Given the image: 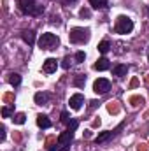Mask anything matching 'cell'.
<instances>
[{"instance_id":"18","label":"cell","mask_w":149,"mask_h":151,"mask_svg":"<svg viewBox=\"0 0 149 151\" xmlns=\"http://www.w3.org/2000/svg\"><path fill=\"white\" fill-rule=\"evenodd\" d=\"M12 114H14L12 106H5V107H2V116H4V118H9V116H12Z\"/></svg>"},{"instance_id":"6","label":"cell","mask_w":149,"mask_h":151,"mask_svg":"<svg viewBox=\"0 0 149 151\" xmlns=\"http://www.w3.org/2000/svg\"><path fill=\"white\" fill-rule=\"evenodd\" d=\"M121 128H123V125H119V127H118L116 130H105V132L98 134V137L95 139V142H97V144H104V142H105V141H109V139H111V137H112L114 134H118V132H119Z\"/></svg>"},{"instance_id":"11","label":"cell","mask_w":149,"mask_h":151,"mask_svg":"<svg viewBox=\"0 0 149 151\" xmlns=\"http://www.w3.org/2000/svg\"><path fill=\"white\" fill-rule=\"evenodd\" d=\"M126 72H128L126 65H116L112 69V76H116V77H123V76H126Z\"/></svg>"},{"instance_id":"15","label":"cell","mask_w":149,"mask_h":151,"mask_svg":"<svg viewBox=\"0 0 149 151\" xmlns=\"http://www.w3.org/2000/svg\"><path fill=\"white\" fill-rule=\"evenodd\" d=\"M93 9H105L107 7V0H90Z\"/></svg>"},{"instance_id":"21","label":"cell","mask_w":149,"mask_h":151,"mask_svg":"<svg viewBox=\"0 0 149 151\" xmlns=\"http://www.w3.org/2000/svg\"><path fill=\"white\" fill-rule=\"evenodd\" d=\"M84 81H86V76H83V74H79V76L76 77V81H74V84H76V86H83V84H84Z\"/></svg>"},{"instance_id":"2","label":"cell","mask_w":149,"mask_h":151,"mask_svg":"<svg viewBox=\"0 0 149 151\" xmlns=\"http://www.w3.org/2000/svg\"><path fill=\"white\" fill-rule=\"evenodd\" d=\"M60 44V39L54 33H42V37L39 39V47L40 49H56Z\"/></svg>"},{"instance_id":"22","label":"cell","mask_w":149,"mask_h":151,"mask_svg":"<svg viewBox=\"0 0 149 151\" xmlns=\"http://www.w3.org/2000/svg\"><path fill=\"white\" fill-rule=\"evenodd\" d=\"M107 111H109V113H118L119 107L116 106V102H109V104H107Z\"/></svg>"},{"instance_id":"10","label":"cell","mask_w":149,"mask_h":151,"mask_svg":"<svg viewBox=\"0 0 149 151\" xmlns=\"http://www.w3.org/2000/svg\"><path fill=\"white\" fill-rule=\"evenodd\" d=\"M21 37H23V40H25L28 46H32V44L35 42V33H33V30H23V32H21Z\"/></svg>"},{"instance_id":"13","label":"cell","mask_w":149,"mask_h":151,"mask_svg":"<svg viewBox=\"0 0 149 151\" xmlns=\"http://www.w3.org/2000/svg\"><path fill=\"white\" fill-rule=\"evenodd\" d=\"M109 65H111V63H109V60H107V58H100V60L95 63V69H97V70H107V69H109Z\"/></svg>"},{"instance_id":"12","label":"cell","mask_w":149,"mask_h":151,"mask_svg":"<svg viewBox=\"0 0 149 151\" xmlns=\"http://www.w3.org/2000/svg\"><path fill=\"white\" fill-rule=\"evenodd\" d=\"M37 125H39L40 128H49V127H51V121H49V118H47L46 114H39V116H37Z\"/></svg>"},{"instance_id":"27","label":"cell","mask_w":149,"mask_h":151,"mask_svg":"<svg viewBox=\"0 0 149 151\" xmlns=\"http://www.w3.org/2000/svg\"><path fill=\"white\" fill-rule=\"evenodd\" d=\"M79 14H81V18H90V11L88 9H81Z\"/></svg>"},{"instance_id":"26","label":"cell","mask_w":149,"mask_h":151,"mask_svg":"<svg viewBox=\"0 0 149 151\" xmlns=\"http://www.w3.org/2000/svg\"><path fill=\"white\" fill-rule=\"evenodd\" d=\"M61 67H63V69H68V67H70V56H65V58H63Z\"/></svg>"},{"instance_id":"19","label":"cell","mask_w":149,"mask_h":151,"mask_svg":"<svg viewBox=\"0 0 149 151\" xmlns=\"http://www.w3.org/2000/svg\"><path fill=\"white\" fill-rule=\"evenodd\" d=\"M130 102H132V106H133V107H139V106H142V104H144V99H142V97H132V99H130Z\"/></svg>"},{"instance_id":"30","label":"cell","mask_w":149,"mask_h":151,"mask_svg":"<svg viewBox=\"0 0 149 151\" xmlns=\"http://www.w3.org/2000/svg\"><path fill=\"white\" fill-rule=\"evenodd\" d=\"M58 151H70V144H68V146H61V148H58Z\"/></svg>"},{"instance_id":"25","label":"cell","mask_w":149,"mask_h":151,"mask_svg":"<svg viewBox=\"0 0 149 151\" xmlns=\"http://www.w3.org/2000/svg\"><path fill=\"white\" fill-rule=\"evenodd\" d=\"M67 127H68V130H70V132H74V130L77 128V121H76V120H70V123H68Z\"/></svg>"},{"instance_id":"7","label":"cell","mask_w":149,"mask_h":151,"mask_svg":"<svg viewBox=\"0 0 149 151\" xmlns=\"http://www.w3.org/2000/svg\"><path fill=\"white\" fill-rule=\"evenodd\" d=\"M72 139H74V132H70L68 128L63 132V134H60V137H58V146L61 148V146H68L70 142H72Z\"/></svg>"},{"instance_id":"9","label":"cell","mask_w":149,"mask_h":151,"mask_svg":"<svg viewBox=\"0 0 149 151\" xmlns=\"http://www.w3.org/2000/svg\"><path fill=\"white\" fill-rule=\"evenodd\" d=\"M56 67H58V62H56L54 58H47V60L44 62V65H42V70H44L46 74H53V72L56 70Z\"/></svg>"},{"instance_id":"28","label":"cell","mask_w":149,"mask_h":151,"mask_svg":"<svg viewBox=\"0 0 149 151\" xmlns=\"http://www.w3.org/2000/svg\"><path fill=\"white\" fill-rule=\"evenodd\" d=\"M4 139H5V127L0 128V141H4Z\"/></svg>"},{"instance_id":"14","label":"cell","mask_w":149,"mask_h":151,"mask_svg":"<svg viewBox=\"0 0 149 151\" xmlns=\"http://www.w3.org/2000/svg\"><path fill=\"white\" fill-rule=\"evenodd\" d=\"M47 93H42V91H39V93H35V104H39V106H44V104H47Z\"/></svg>"},{"instance_id":"29","label":"cell","mask_w":149,"mask_h":151,"mask_svg":"<svg viewBox=\"0 0 149 151\" xmlns=\"http://www.w3.org/2000/svg\"><path fill=\"white\" fill-rule=\"evenodd\" d=\"M137 151H148L146 144H139V146H137Z\"/></svg>"},{"instance_id":"32","label":"cell","mask_w":149,"mask_h":151,"mask_svg":"<svg viewBox=\"0 0 149 151\" xmlns=\"http://www.w3.org/2000/svg\"><path fill=\"white\" fill-rule=\"evenodd\" d=\"M148 81H149V77H148Z\"/></svg>"},{"instance_id":"16","label":"cell","mask_w":149,"mask_h":151,"mask_svg":"<svg viewBox=\"0 0 149 151\" xmlns=\"http://www.w3.org/2000/svg\"><path fill=\"white\" fill-rule=\"evenodd\" d=\"M109 49H111V44H109L107 40H102V42L98 44V51H100V53H104V55H105Z\"/></svg>"},{"instance_id":"24","label":"cell","mask_w":149,"mask_h":151,"mask_svg":"<svg viewBox=\"0 0 149 151\" xmlns=\"http://www.w3.org/2000/svg\"><path fill=\"white\" fill-rule=\"evenodd\" d=\"M61 121H63V123H67V125L70 123V116H68V113H67V111H63V113H61Z\"/></svg>"},{"instance_id":"5","label":"cell","mask_w":149,"mask_h":151,"mask_svg":"<svg viewBox=\"0 0 149 151\" xmlns=\"http://www.w3.org/2000/svg\"><path fill=\"white\" fill-rule=\"evenodd\" d=\"M109 90H111V81H109V79L100 77V79H97V81L93 83V91H95V93H107Z\"/></svg>"},{"instance_id":"31","label":"cell","mask_w":149,"mask_h":151,"mask_svg":"<svg viewBox=\"0 0 149 151\" xmlns=\"http://www.w3.org/2000/svg\"><path fill=\"white\" fill-rule=\"evenodd\" d=\"M72 2H76V0H63V4H65V5H68V4H72Z\"/></svg>"},{"instance_id":"20","label":"cell","mask_w":149,"mask_h":151,"mask_svg":"<svg viewBox=\"0 0 149 151\" xmlns=\"http://www.w3.org/2000/svg\"><path fill=\"white\" fill-rule=\"evenodd\" d=\"M12 120H14V123H18V125H23V123H25V120H26V116H25L23 113H18V114H16Z\"/></svg>"},{"instance_id":"8","label":"cell","mask_w":149,"mask_h":151,"mask_svg":"<svg viewBox=\"0 0 149 151\" xmlns=\"http://www.w3.org/2000/svg\"><path fill=\"white\" fill-rule=\"evenodd\" d=\"M68 104H70V107L72 109H81V106L84 104V97L81 95V93H76V95H72L70 97V100H68Z\"/></svg>"},{"instance_id":"23","label":"cell","mask_w":149,"mask_h":151,"mask_svg":"<svg viewBox=\"0 0 149 151\" xmlns=\"http://www.w3.org/2000/svg\"><path fill=\"white\" fill-rule=\"evenodd\" d=\"M84 60H86V55H84L83 51H79V53L76 55V62H77V63H83Z\"/></svg>"},{"instance_id":"4","label":"cell","mask_w":149,"mask_h":151,"mask_svg":"<svg viewBox=\"0 0 149 151\" xmlns=\"http://www.w3.org/2000/svg\"><path fill=\"white\" fill-rule=\"evenodd\" d=\"M68 39H70V42H74V44L86 42V40L90 39V30H88V28H72L70 33H68Z\"/></svg>"},{"instance_id":"17","label":"cell","mask_w":149,"mask_h":151,"mask_svg":"<svg viewBox=\"0 0 149 151\" xmlns=\"http://www.w3.org/2000/svg\"><path fill=\"white\" fill-rule=\"evenodd\" d=\"M9 83H11L12 86H18V84L21 83V76H19V74H11V77H9Z\"/></svg>"},{"instance_id":"1","label":"cell","mask_w":149,"mask_h":151,"mask_svg":"<svg viewBox=\"0 0 149 151\" xmlns=\"http://www.w3.org/2000/svg\"><path fill=\"white\" fill-rule=\"evenodd\" d=\"M19 9H21V12H25L28 16H40L44 12V7L35 4L33 0H21L19 2Z\"/></svg>"},{"instance_id":"3","label":"cell","mask_w":149,"mask_h":151,"mask_svg":"<svg viewBox=\"0 0 149 151\" xmlns=\"http://www.w3.org/2000/svg\"><path fill=\"white\" fill-rule=\"evenodd\" d=\"M116 33H130L133 30V21L128 16H119L116 19V26H114Z\"/></svg>"}]
</instances>
